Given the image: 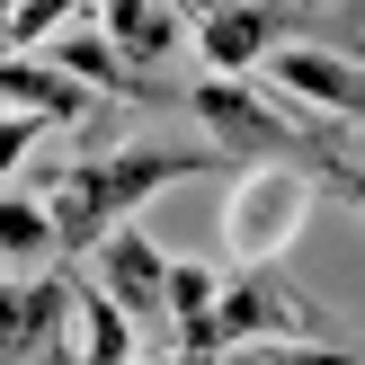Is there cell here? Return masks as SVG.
Returning <instances> with one entry per match:
<instances>
[{"label":"cell","instance_id":"6da1fadb","mask_svg":"<svg viewBox=\"0 0 365 365\" xmlns=\"http://www.w3.org/2000/svg\"><path fill=\"white\" fill-rule=\"evenodd\" d=\"M205 170H223L214 143H125V152H89L71 170H53L45 205L63 223V259H98V241L134 223L143 196L178 187V178H205Z\"/></svg>","mask_w":365,"mask_h":365},{"label":"cell","instance_id":"7a4b0ae2","mask_svg":"<svg viewBox=\"0 0 365 365\" xmlns=\"http://www.w3.org/2000/svg\"><path fill=\"white\" fill-rule=\"evenodd\" d=\"M187 116L214 134V152L223 160H250V170H312L339 152V134H312V125H294L285 107H267L250 81H196L187 89Z\"/></svg>","mask_w":365,"mask_h":365},{"label":"cell","instance_id":"3957f363","mask_svg":"<svg viewBox=\"0 0 365 365\" xmlns=\"http://www.w3.org/2000/svg\"><path fill=\"white\" fill-rule=\"evenodd\" d=\"M312 170H241V187H232L223 205V241L241 267H277V250L303 232V214H312Z\"/></svg>","mask_w":365,"mask_h":365},{"label":"cell","instance_id":"277c9868","mask_svg":"<svg viewBox=\"0 0 365 365\" xmlns=\"http://www.w3.org/2000/svg\"><path fill=\"white\" fill-rule=\"evenodd\" d=\"M170 277H178V259H160V241H152L143 223L107 232L98 259H89V285H98L134 330H160V321H170Z\"/></svg>","mask_w":365,"mask_h":365},{"label":"cell","instance_id":"5b68a950","mask_svg":"<svg viewBox=\"0 0 365 365\" xmlns=\"http://www.w3.org/2000/svg\"><path fill=\"white\" fill-rule=\"evenodd\" d=\"M81 321V277H9V365H81L63 356V330Z\"/></svg>","mask_w":365,"mask_h":365},{"label":"cell","instance_id":"8992f818","mask_svg":"<svg viewBox=\"0 0 365 365\" xmlns=\"http://www.w3.org/2000/svg\"><path fill=\"white\" fill-rule=\"evenodd\" d=\"M267 81H277L285 98H303V107H321V116H339V125H365V63H348V53L285 45L277 63H267Z\"/></svg>","mask_w":365,"mask_h":365},{"label":"cell","instance_id":"52a82bcc","mask_svg":"<svg viewBox=\"0 0 365 365\" xmlns=\"http://www.w3.org/2000/svg\"><path fill=\"white\" fill-rule=\"evenodd\" d=\"M277 36H285V9H277V0H232L223 18L196 27V53H205L214 81H241V71H259V63H277V53H285Z\"/></svg>","mask_w":365,"mask_h":365},{"label":"cell","instance_id":"ba28073f","mask_svg":"<svg viewBox=\"0 0 365 365\" xmlns=\"http://www.w3.org/2000/svg\"><path fill=\"white\" fill-rule=\"evenodd\" d=\"M53 63H63L81 89H98V98H143V107L170 98L152 71H134V63L116 53V36H107V27H98V36H89V27H63V36H53Z\"/></svg>","mask_w":365,"mask_h":365},{"label":"cell","instance_id":"9c48e42d","mask_svg":"<svg viewBox=\"0 0 365 365\" xmlns=\"http://www.w3.org/2000/svg\"><path fill=\"white\" fill-rule=\"evenodd\" d=\"M0 89H9V116H36V125H81V116H98V89H81L63 63H36V53H9Z\"/></svg>","mask_w":365,"mask_h":365},{"label":"cell","instance_id":"30bf717a","mask_svg":"<svg viewBox=\"0 0 365 365\" xmlns=\"http://www.w3.org/2000/svg\"><path fill=\"white\" fill-rule=\"evenodd\" d=\"M98 18H107V36H116V53L134 71L170 63V53L187 45V9H178V0H98Z\"/></svg>","mask_w":365,"mask_h":365},{"label":"cell","instance_id":"8fae6325","mask_svg":"<svg viewBox=\"0 0 365 365\" xmlns=\"http://www.w3.org/2000/svg\"><path fill=\"white\" fill-rule=\"evenodd\" d=\"M0 250H9L18 277H36V259H63V223H53V205L36 187H9V196H0Z\"/></svg>","mask_w":365,"mask_h":365},{"label":"cell","instance_id":"7c38bea8","mask_svg":"<svg viewBox=\"0 0 365 365\" xmlns=\"http://www.w3.org/2000/svg\"><path fill=\"white\" fill-rule=\"evenodd\" d=\"M134 356H143V348H134V321L81 277V365H134Z\"/></svg>","mask_w":365,"mask_h":365},{"label":"cell","instance_id":"4fadbf2b","mask_svg":"<svg viewBox=\"0 0 365 365\" xmlns=\"http://www.w3.org/2000/svg\"><path fill=\"white\" fill-rule=\"evenodd\" d=\"M214 303H223V277L196 267V259H178V277H170V321H178V330H187V321H214Z\"/></svg>","mask_w":365,"mask_h":365},{"label":"cell","instance_id":"5bb4252c","mask_svg":"<svg viewBox=\"0 0 365 365\" xmlns=\"http://www.w3.org/2000/svg\"><path fill=\"white\" fill-rule=\"evenodd\" d=\"M71 9H89V0H18V9H9V53H36Z\"/></svg>","mask_w":365,"mask_h":365},{"label":"cell","instance_id":"9a60e30c","mask_svg":"<svg viewBox=\"0 0 365 365\" xmlns=\"http://www.w3.org/2000/svg\"><path fill=\"white\" fill-rule=\"evenodd\" d=\"M321 187H339V196L365 214V160H356V152H330V160H321Z\"/></svg>","mask_w":365,"mask_h":365},{"label":"cell","instance_id":"2e32d148","mask_svg":"<svg viewBox=\"0 0 365 365\" xmlns=\"http://www.w3.org/2000/svg\"><path fill=\"white\" fill-rule=\"evenodd\" d=\"M36 134H45V125H36V116H9V170H18V160H27V143Z\"/></svg>","mask_w":365,"mask_h":365},{"label":"cell","instance_id":"e0dca14e","mask_svg":"<svg viewBox=\"0 0 365 365\" xmlns=\"http://www.w3.org/2000/svg\"><path fill=\"white\" fill-rule=\"evenodd\" d=\"M134 365H170V356H134Z\"/></svg>","mask_w":365,"mask_h":365}]
</instances>
